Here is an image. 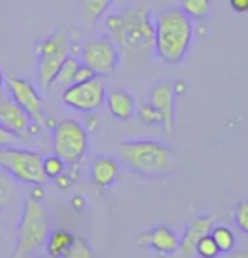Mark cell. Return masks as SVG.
Returning a JSON list of instances; mask_svg holds the SVG:
<instances>
[{
  "label": "cell",
  "mask_w": 248,
  "mask_h": 258,
  "mask_svg": "<svg viewBox=\"0 0 248 258\" xmlns=\"http://www.w3.org/2000/svg\"><path fill=\"white\" fill-rule=\"evenodd\" d=\"M21 141L19 136H16L14 133L7 131L6 127L0 124V148H7V146H17V143Z\"/></svg>",
  "instance_id": "cell-28"
},
{
  "label": "cell",
  "mask_w": 248,
  "mask_h": 258,
  "mask_svg": "<svg viewBox=\"0 0 248 258\" xmlns=\"http://www.w3.org/2000/svg\"><path fill=\"white\" fill-rule=\"evenodd\" d=\"M53 153L75 167L89 151V131L79 119H61L51 129Z\"/></svg>",
  "instance_id": "cell-5"
},
{
  "label": "cell",
  "mask_w": 248,
  "mask_h": 258,
  "mask_svg": "<svg viewBox=\"0 0 248 258\" xmlns=\"http://www.w3.org/2000/svg\"><path fill=\"white\" fill-rule=\"evenodd\" d=\"M6 87H7L9 95L26 110L27 116L31 117V121L38 122V124L46 122L43 97H41L38 89H36L29 80H26V78H22V77L12 75L6 78Z\"/></svg>",
  "instance_id": "cell-10"
},
{
  "label": "cell",
  "mask_w": 248,
  "mask_h": 258,
  "mask_svg": "<svg viewBox=\"0 0 248 258\" xmlns=\"http://www.w3.org/2000/svg\"><path fill=\"white\" fill-rule=\"evenodd\" d=\"M105 107L114 119L119 121H130L136 116V99L128 90H111L105 95Z\"/></svg>",
  "instance_id": "cell-16"
},
{
  "label": "cell",
  "mask_w": 248,
  "mask_h": 258,
  "mask_svg": "<svg viewBox=\"0 0 248 258\" xmlns=\"http://www.w3.org/2000/svg\"><path fill=\"white\" fill-rule=\"evenodd\" d=\"M80 63H82L80 59H77L75 56H70V54H68L65 58V61L61 63V67H59L54 84H59L63 89L68 85H72L73 82H75V75H77V70H79Z\"/></svg>",
  "instance_id": "cell-21"
},
{
  "label": "cell",
  "mask_w": 248,
  "mask_h": 258,
  "mask_svg": "<svg viewBox=\"0 0 248 258\" xmlns=\"http://www.w3.org/2000/svg\"><path fill=\"white\" fill-rule=\"evenodd\" d=\"M95 77V73L90 70L87 64L84 63H80V67H79V70H77V75H75V82L73 84H80V82H87V80H90V78H94Z\"/></svg>",
  "instance_id": "cell-29"
},
{
  "label": "cell",
  "mask_w": 248,
  "mask_h": 258,
  "mask_svg": "<svg viewBox=\"0 0 248 258\" xmlns=\"http://www.w3.org/2000/svg\"><path fill=\"white\" fill-rule=\"evenodd\" d=\"M175 100L177 95L170 82L160 80L151 87L148 102L158 110L160 117H162V126L167 133L175 131Z\"/></svg>",
  "instance_id": "cell-12"
},
{
  "label": "cell",
  "mask_w": 248,
  "mask_h": 258,
  "mask_svg": "<svg viewBox=\"0 0 248 258\" xmlns=\"http://www.w3.org/2000/svg\"><path fill=\"white\" fill-rule=\"evenodd\" d=\"M109 38L128 59H143L153 51L155 14L145 4L128 6L105 17Z\"/></svg>",
  "instance_id": "cell-1"
},
{
  "label": "cell",
  "mask_w": 248,
  "mask_h": 258,
  "mask_svg": "<svg viewBox=\"0 0 248 258\" xmlns=\"http://www.w3.org/2000/svg\"><path fill=\"white\" fill-rule=\"evenodd\" d=\"M136 117L140 119V122L146 124V126H162V117H160L158 110L150 102H143L141 105H138Z\"/></svg>",
  "instance_id": "cell-23"
},
{
  "label": "cell",
  "mask_w": 248,
  "mask_h": 258,
  "mask_svg": "<svg viewBox=\"0 0 248 258\" xmlns=\"http://www.w3.org/2000/svg\"><path fill=\"white\" fill-rule=\"evenodd\" d=\"M117 158L122 167L146 178L163 177L175 167L172 148L158 140L121 141L117 146Z\"/></svg>",
  "instance_id": "cell-3"
},
{
  "label": "cell",
  "mask_w": 248,
  "mask_h": 258,
  "mask_svg": "<svg viewBox=\"0 0 248 258\" xmlns=\"http://www.w3.org/2000/svg\"><path fill=\"white\" fill-rule=\"evenodd\" d=\"M229 7L236 14H246L248 12V0H228Z\"/></svg>",
  "instance_id": "cell-30"
},
{
  "label": "cell",
  "mask_w": 248,
  "mask_h": 258,
  "mask_svg": "<svg viewBox=\"0 0 248 258\" xmlns=\"http://www.w3.org/2000/svg\"><path fill=\"white\" fill-rule=\"evenodd\" d=\"M38 54V82L41 90H49L54 84L58 70L70 54V43L63 31H56L49 38L41 41L36 48Z\"/></svg>",
  "instance_id": "cell-7"
},
{
  "label": "cell",
  "mask_w": 248,
  "mask_h": 258,
  "mask_svg": "<svg viewBox=\"0 0 248 258\" xmlns=\"http://www.w3.org/2000/svg\"><path fill=\"white\" fill-rule=\"evenodd\" d=\"M121 51L114 44V41L109 38V34H100L87 39L80 53V61L87 64L95 75L104 78L116 72V68L121 63Z\"/></svg>",
  "instance_id": "cell-9"
},
{
  "label": "cell",
  "mask_w": 248,
  "mask_h": 258,
  "mask_svg": "<svg viewBox=\"0 0 248 258\" xmlns=\"http://www.w3.org/2000/svg\"><path fill=\"white\" fill-rule=\"evenodd\" d=\"M214 226V216H197L189 221L180 236V246L177 255L178 258H192L196 255V245L204 234H209Z\"/></svg>",
  "instance_id": "cell-14"
},
{
  "label": "cell",
  "mask_w": 248,
  "mask_h": 258,
  "mask_svg": "<svg viewBox=\"0 0 248 258\" xmlns=\"http://www.w3.org/2000/svg\"><path fill=\"white\" fill-rule=\"evenodd\" d=\"M0 170L9 173L14 180L29 185H44L48 180L43 170V156L36 151L7 146L0 148Z\"/></svg>",
  "instance_id": "cell-6"
},
{
  "label": "cell",
  "mask_w": 248,
  "mask_h": 258,
  "mask_svg": "<svg viewBox=\"0 0 248 258\" xmlns=\"http://www.w3.org/2000/svg\"><path fill=\"white\" fill-rule=\"evenodd\" d=\"M211 0H180V9L189 19L204 21L211 16Z\"/></svg>",
  "instance_id": "cell-19"
},
{
  "label": "cell",
  "mask_w": 248,
  "mask_h": 258,
  "mask_svg": "<svg viewBox=\"0 0 248 258\" xmlns=\"http://www.w3.org/2000/svg\"><path fill=\"white\" fill-rule=\"evenodd\" d=\"M233 223L243 234L248 236V199L240 201L233 209Z\"/></svg>",
  "instance_id": "cell-26"
},
{
  "label": "cell",
  "mask_w": 248,
  "mask_h": 258,
  "mask_svg": "<svg viewBox=\"0 0 248 258\" xmlns=\"http://www.w3.org/2000/svg\"><path fill=\"white\" fill-rule=\"evenodd\" d=\"M121 161L112 155H99L90 163V180L94 185L107 188L116 183L121 173Z\"/></svg>",
  "instance_id": "cell-15"
},
{
  "label": "cell",
  "mask_w": 248,
  "mask_h": 258,
  "mask_svg": "<svg viewBox=\"0 0 248 258\" xmlns=\"http://www.w3.org/2000/svg\"><path fill=\"white\" fill-rule=\"evenodd\" d=\"M209 234L214 239L216 245H218L221 255H226V253L233 251L236 248V236L228 226H213Z\"/></svg>",
  "instance_id": "cell-20"
},
{
  "label": "cell",
  "mask_w": 248,
  "mask_h": 258,
  "mask_svg": "<svg viewBox=\"0 0 248 258\" xmlns=\"http://www.w3.org/2000/svg\"><path fill=\"white\" fill-rule=\"evenodd\" d=\"M224 258H248V250L243 248V250H233L224 255Z\"/></svg>",
  "instance_id": "cell-31"
},
{
  "label": "cell",
  "mask_w": 248,
  "mask_h": 258,
  "mask_svg": "<svg viewBox=\"0 0 248 258\" xmlns=\"http://www.w3.org/2000/svg\"><path fill=\"white\" fill-rule=\"evenodd\" d=\"M16 180L4 170H0V211L6 209L16 201L17 188H16Z\"/></svg>",
  "instance_id": "cell-22"
},
{
  "label": "cell",
  "mask_w": 248,
  "mask_h": 258,
  "mask_svg": "<svg viewBox=\"0 0 248 258\" xmlns=\"http://www.w3.org/2000/svg\"><path fill=\"white\" fill-rule=\"evenodd\" d=\"M43 258H51V256H48V255H46V256H43Z\"/></svg>",
  "instance_id": "cell-35"
},
{
  "label": "cell",
  "mask_w": 248,
  "mask_h": 258,
  "mask_svg": "<svg viewBox=\"0 0 248 258\" xmlns=\"http://www.w3.org/2000/svg\"><path fill=\"white\" fill-rule=\"evenodd\" d=\"M77 236H73V233L67 231V229H53L48 234V239H46V255L51 258H63L67 255V251L70 250V246L73 245Z\"/></svg>",
  "instance_id": "cell-17"
},
{
  "label": "cell",
  "mask_w": 248,
  "mask_h": 258,
  "mask_svg": "<svg viewBox=\"0 0 248 258\" xmlns=\"http://www.w3.org/2000/svg\"><path fill=\"white\" fill-rule=\"evenodd\" d=\"M105 95H107L105 78L95 75L87 82L65 87L61 94V102L65 107L75 110V112L92 114L97 112L100 107H104Z\"/></svg>",
  "instance_id": "cell-8"
},
{
  "label": "cell",
  "mask_w": 248,
  "mask_h": 258,
  "mask_svg": "<svg viewBox=\"0 0 248 258\" xmlns=\"http://www.w3.org/2000/svg\"><path fill=\"white\" fill-rule=\"evenodd\" d=\"M2 226H4V219H2V214H0V231H2Z\"/></svg>",
  "instance_id": "cell-34"
},
{
  "label": "cell",
  "mask_w": 248,
  "mask_h": 258,
  "mask_svg": "<svg viewBox=\"0 0 248 258\" xmlns=\"http://www.w3.org/2000/svg\"><path fill=\"white\" fill-rule=\"evenodd\" d=\"M136 243L143 248H148L157 255L162 256H173L177 255L178 246H180V236L168 226H155L150 231H145L138 236Z\"/></svg>",
  "instance_id": "cell-11"
},
{
  "label": "cell",
  "mask_w": 248,
  "mask_h": 258,
  "mask_svg": "<svg viewBox=\"0 0 248 258\" xmlns=\"http://www.w3.org/2000/svg\"><path fill=\"white\" fill-rule=\"evenodd\" d=\"M196 253L201 258H219L221 256V251H219L218 245L214 243V239L211 238V234H204V236L197 241Z\"/></svg>",
  "instance_id": "cell-25"
},
{
  "label": "cell",
  "mask_w": 248,
  "mask_h": 258,
  "mask_svg": "<svg viewBox=\"0 0 248 258\" xmlns=\"http://www.w3.org/2000/svg\"><path fill=\"white\" fill-rule=\"evenodd\" d=\"M65 167H67L65 161L54 153L43 158V170H44L46 178H51V180H54V178L59 177L61 173H65Z\"/></svg>",
  "instance_id": "cell-24"
},
{
  "label": "cell",
  "mask_w": 248,
  "mask_h": 258,
  "mask_svg": "<svg viewBox=\"0 0 248 258\" xmlns=\"http://www.w3.org/2000/svg\"><path fill=\"white\" fill-rule=\"evenodd\" d=\"M49 216L44 204L34 197H26L17 224L16 246L11 258H31L44 248L49 234Z\"/></svg>",
  "instance_id": "cell-4"
},
{
  "label": "cell",
  "mask_w": 248,
  "mask_h": 258,
  "mask_svg": "<svg viewBox=\"0 0 248 258\" xmlns=\"http://www.w3.org/2000/svg\"><path fill=\"white\" fill-rule=\"evenodd\" d=\"M63 258H94V251H92V246L89 245L87 239L75 238L73 245L70 246V250L67 251V255Z\"/></svg>",
  "instance_id": "cell-27"
},
{
  "label": "cell",
  "mask_w": 248,
  "mask_h": 258,
  "mask_svg": "<svg viewBox=\"0 0 248 258\" xmlns=\"http://www.w3.org/2000/svg\"><path fill=\"white\" fill-rule=\"evenodd\" d=\"M4 85H6V75H4L2 68H0V90L4 89Z\"/></svg>",
  "instance_id": "cell-33"
},
{
  "label": "cell",
  "mask_w": 248,
  "mask_h": 258,
  "mask_svg": "<svg viewBox=\"0 0 248 258\" xmlns=\"http://www.w3.org/2000/svg\"><path fill=\"white\" fill-rule=\"evenodd\" d=\"M80 14L89 26H95L111 9L114 0H79Z\"/></svg>",
  "instance_id": "cell-18"
},
{
  "label": "cell",
  "mask_w": 248,
  "mask_h": 258,
  "mask_svg": "<svg viewBox=\"0 0 248 258\" xmlns=\"http://www.w3.org/2000/svg\"><path fill=\"white\" fill-rule=\"evenodd\" d=\"M194 43V21L180 7H165L155 14L153 54L165 64H180Z\"/></svg>",
  "instance_id": "cell-2"
},
{
  "label": "cell",
  "mask_w": 248,
  "mask_h": 258,
  "mask_svg": "<svg viewBox=\"0 0 248 258\" xmlns=\"http://www.w3.org/2000/svg\"><path fill=\"white\" fill-rule=\"evenodd\" d=\"M0 124L16 136L26 138L29 136V129L33 126V121L27 116L26 110L9 95L0 99Z\"/></svg>",
  "instance_id": "cell-13"
},
{
  "label": "cell",
  "mask_w": 248,
  "mask_h": 258,
  "mask_svg": "<svg viewBox=\"0 0 248 258\" xmlns=\"http://www.w3.org/2000/svg\"><path fill=\"white\" fill-rule=\"evenodd\" d=\"M173 85V92H175V95H180V94H183L185 92V84L183 82H175V84H172Z\"/></svg>",
  "instance_id": "cell-32"
}]
</instances>
